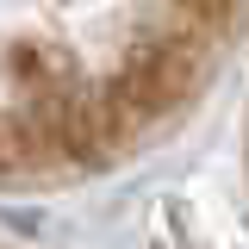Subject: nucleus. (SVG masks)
<instances>
[{
  "mask_svg": "<svg viewBox=\"0 0 249 249\" xmlns=\"http://www.w3.org/2000/svg\"><path fill=\"white\" fill-rule=\"evenodd\" d=\"M249 0H0V187L100 175L224 69Z\"/></svg>",
  "mask_w": 249,
  "mask_h": 249,
  "instance_id": "nucleus-1",
  "label": "nucleus"
}]
</instances>
